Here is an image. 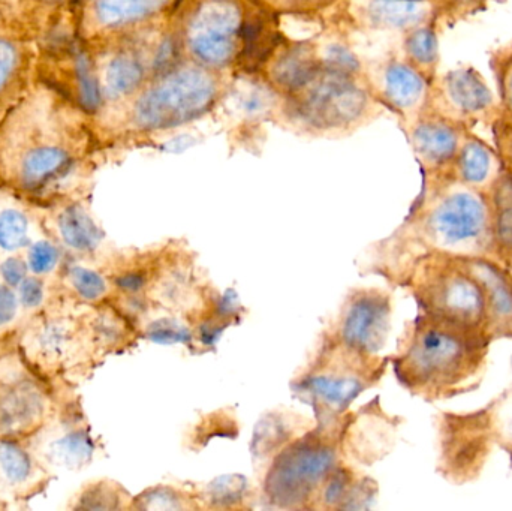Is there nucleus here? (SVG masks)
Masks as SVG:
<instances>
[{
    "instance_id": "obj_28",
    "label": "nucleus",
    "mask_w": 512,
    "mask_h": 511,
    "mask_svg": "<svg viewBox=\"0 0 512 511\" xmlns=\"http://www.w3.org/2000/svg\"><path fill=\"white\" fill-rule=\"evenodd\" d=\"M277 90L271 86L270 81H248L246 86L237 84L234 99L237 110L245 117H259L271 110L276 99Z\"/></svg>"
},
{
    "instance_id": "obj_19",
    "label": "nucleus",
    "mask_w": 512,
    "mask_h": 511,
    "mask_svg": "<svg viewBox=\"0 0 512 511\" xmlns=\"http://www.w3.org/2000/svg\"><path fill=\"white\" fill-rule=\"evenodd\" d=\"M430 83L405 59L390 57L379 77L381 101L408 123L426 104Z\"/></svg>"
},
{
    "instance_id": "obj_13",
    "label": "nucleus",
    "mask_w": 512,
    "mask_h": 511,
    "mask_svg": "<svg viewBox=\"0 0 512 511\" xmlns=\"http://www.w3.org/2000/svg\"><path fill=\"white\" fill-rule=\"evenodd\" d=\"M48 396L14 357L0 359V440H20L44 425Z\"/></svg>"
},
{
    "instance_id": "obj_26",
    "label": "nucleus",
    "mask_w": 512,
    "mask_h": 511,
    "mask_svg": "<svg viewBox=\"0 0 512 511\" xmlns=\"http://www.w3.org/2000/svg\"><path fill=\"white\" fill-rule=\"evenodd\" d=\"M38 465L17 440H0V480L9 489H29L38 482Z\"/></svg>"
},
{
    "instance_id": "obj_33",
    "label": "nucleus",
    "mask_w": 512,
    "mask_h": 511,
    "mask_svg": "<svg viewBox=\"0 0 512 511\" xmlns=\"http://www.w3.org/2000/svg\"><path fill=\"white\" fill-rule=\"evenodd\" d=\"M69 282L75 293L86 302H99L108 293V284L104 276L95 270L74 267L69 270Z\"/></svg>"
},
{
    "instance_id": "obj_1",
    "label": "nucleus",
    "mask_w": 512,
    "mask_h": 511,
    "mask_svg": "<svg viewBox=\"0 0 512 511\" xmlns=\"http://www.w3.org/2000/svg\"><path fill=\"white\" fill-rule=\"evenodd\" d=\"M493 218L489 192L453 174L423 177L420 194L393 236L379 243L378 270L403 287L414 264L432 252L492 258Z\"/></svg>"
},
{
    "instance_id": "obj_27",
    "label": "nucleus",
    "mask_w": 512,
    "mask_h": 511,
    "mask_svg": "<svg viewBox=\"0 0 512 511\" xmlns=\"http://www.w3.org/2000/svg\"><path fill=\"white\" fill-rule=\"evenodd\" d=\"M93 453L92 441L86 432L72 429L48 444L47 456L54 465L77 468L86 464Z\"/></svg>"
},
{
    "instance_id": "obj_41",
    "label": "nucleus",
    "mask_w": 512,
    "mask_h": 511,
    "mask_svg": "<svg viewBox=\"0 0 512 511\" xmlns=\"http://www.w3.org/2000/svg\"><path fill=\"white\" fill-rule=\"evenodd\" d=\"M276 2L280 8L289 9V11H295V9H306L313 6V8H318L319 5L325 3V0H273Z\"/></svg>"
},
{
    "instance_id": "obj_14",
    "label": "nucleus",
    "mask_w": 512,
    "mask_h": 511,
    "mask_svg": "<svg viewBox=\"0 0 512 511\" xmlns=\"http://www.w3.org/2000/svg\"><path fill=\"white\" fill-rule=\"evenodd\" d=\"M391 314L393 303L387 291L360 288L346 297L339 318L328 333L354 350L376 356L387 344Z\"/></svg>"
},
{
    "instance_id": "obj_32",
    "label": "nucleus",
    "mask_w": 512,
    "mask_h": 511,
    "mask_svg": "<svg viewBox=\"0 0 512 511\" xmlns=\"http://www.w3.org/2000/svg\"><path fill=\"white\" fill-rule=\"evenodd\" d=\"M126 494L113 483L102 482L87 488L81 494L75 509L86 510H114L126 507L123 504Z\"/></svg>"
},
{
    "instance_id": "obj_6",
    "label": "nucleus",
    "mask_w": 512,
    "mask_h": 511,
    "mask_svg": "<svg viewBox=\"0 0 512 511\" xmlns=\"http://www.w3.org/2000/svg\"><path fill=\"white\" fill-rule=\"evenodd\" d=\"M403 287L414 297L421 314L486 335V291L468 257L448 252L424 255Z\"/></svg>"
},
{
    "instance_id": "obj_4",
    "label": "nucleus",
    "mask_w": 512,
    "mask_h": 511,
    "mask_svg": "<svg viewBox=\"0 0 512 511\" xmlns=\"http://www.w3.org/2000/svg\"><path fill=\"white\" fill-rule=\"evenodd\" d=\"M192 62L255 74L280 45L273 15L256 0H191L180 30Z\"/></svg>"
},
{
    "instance_id": "obj_24",
    "label": "nucleus",
    "mask_w": 512,
    "mask_h": 511,
    "mask_svg": "<svg viewBox=\"0 0 512 511\" xmlns=\"http://www.w3.org/2000/svg\"><path fill=\"white\" fill-rule=\"evenodd\" d=\"M57 230L65 245L80 254L95 252L104 237L92 216L77 203L69 204L60 210L57 215Z\"/></svg>"
},
{
    "instance_id": "obj_9",
    "label": "nucleus",
    "mask_w": 512,
    "mask_h": 511,
    "mask_svg": "<svg viewBox=\"0 0 512 511\" xmlns=\"http://www.w3.org/2000/svg\"><path fill=\"white\" fill-rule=\"evenodd\" d=\"M286 99L292 119L310 128L336 129L364 116L370 93L360 81V72L331 68L321 59L312 80Z\"/></svg>"
},
{
    "instance_id": "obj_20",
    "label": "nucleus",
    "mask_w": 512,
    "mask_h": 511,
    "mask_svg": "<svg viewBox=\"0 0 512 511\" xmlns=\"http://www.w3.org/2000/svg\"><path fill=\"white\" fill-rule=\"evenodd\" d=\"M268 81L285 98L300 92L321 66V56L310 42L277 47L268 60Z\"/></svg>"
},
{
    "instance_id": "obj_22",
    "label": "nucleus",
    "mask_w": 512,
    "mask_h": 511,
    "mask_svg": "<svg viewBox=\"0 0 512 511\" xmlns=\"http://www.w3.org/2000/svg\"><path fill=\"white\" fill-rule=\"evenodd\" d=\"M501 170L502 162L495 146H490L487 141L468 129L454 159L453 173L456 180L471 188L489 191Z\"/></svg>"
},
{
    "instance_id": "obj_10",
    "label": "nucleus",
    "mask_w": 512,
    "mask_h": 511,
    "mask_svg": "<svg viewBox=\"0 0 512 511\" xmlns=\"http://www.w3.org/2000/svg\"><path fill=\"white\" fill-rule=\"evenodd\" d=\"M438 467L451 485L463 486L480 479L496 449L489 432V408L436 417Z\"/></svg>"
},
{
    "instance_id": "obj_40",
    "label": "nucleus",
    "mask_w": 512,
    "mask_h": 511,
    "mask_svg": "<svg viewBox=\"0 0 512 511\" xmlns=\"http://www.w3.org/2000/svg\"><path fill=\"white\" fill-rule=\"evenodd\" d=\"M27 269L29 266L21 258L9 257L0 264V276L5 284L18 287L26 279Z\"/></svg>"
},
{
    "instance_id": "obj_15",
    "label": "nucleus",
    "mask_w": 512,
    "mask_h": 511,
    "mask_svg": "<svg viewBox=\"0 0 512 511\" xmlns=\"http://www.w3.org/2000/svg\"><path fill=\"white\" fill-rule=\"evenodd\" d=\"M468 128L423 108L408 122V137L423 177L453 174L454 159Z\"/></svg>"
},
{
    "instance_id": "obj_7",
    "label": "nucleus",
    "mask_w": 512,
    "mask_h": 511,
    "mask_svg": "<svg viewBox=\"0 0 512 511\" xmlns=\"http://www.w3.org/2000/svg\"><path fill=\"white\" fill-rule=\"evenodd\" d=\"M343 423L318 426L283 447L268 467L264 498L277 509H312L319 489L339 465Z\"/></svg>"
},
{
    "instance_id": "obj_23",
    "label": "nucleus",
    "mask_w": 512,
    "mask_h": 511,
    "mask_svg": "<svg viewBox=\"0 0 512 511\" xmlns=\"http://www.w3.org/2000/svg\"><path fill=\"white\" fill-rule=\"evenodd\" d=\"M487 192L492 204V258L512 272V174L502 168Z\"/></svg>"
},
{
    "instance_id": "obj_39",
    "label": "nucleus",
    "mask_w": 512,
    "mask_h": 511,
    "mask_svg": "<svg viewBox=\"0 0 512 511\" xmlns=\"http://www.w3.org/2000/svg\"><path fill=\"white\" fill-rule=\"evenodd\" d=\"M44 296V284L38 278H26L18 285V299L23 308H38L44 302Z\"/></svg>"
},
{
    "instance_id": "obj_34",
    "label": "nucleus",
    "mask_w": 512,
    "mask_h": 511,
    "mask_svg": "<svg viewBox=\"0 0 512 511\" xmlns=\"http://www.w3.org/2000/svg\"><path fill=\"white\" fill-rule=\"evenodd\" d=\"M146 336L158 344H189L194 332L174 318H156L146 327Z\"/></svg>"
},
{
    "instance_id": "obj_25",
    "label": "nucleus",
    "mask_w": 512,
    "mask_h": 511,
    "mask_svg": "<svg viewBox=\"0 0 512 511\" xmlns=\"http://www.w3.org/2000/svg\"><path fill=\"white\" fill-rule=\"evenodd\" d=\"M405 60L411 63L430 84L438 77L439 39L433 26L418 27L403 38Z\"/></svg>"
},
{
    "instance_id": "obj_31",
    "label": "nucleus",
    "mask_w": 512,
    "mask_h": 511,
    "mask_svg": "<svg viewBox=\"0 0 512 511\" xmlns=\"http://www.w3.org/2000/svg\"><path fill=\"white\" fill-rule=\"evenodd\" d=\"M489 66L498 86L502 110L512 114V41L492 51Z\"/></svg>"
},
{
    "instance_id": "obj_3",
    "label": "nucleus",
    "mask_w": 512,
    "mask_h": 511,
    "mask_svg": "<svg viewBox=\"0 0 512 511\" xmlns=\"http://www.w3.org/2000/svg\"><path fill=\"white\" fill-rule=\"evenodd\" d=\"M490 347L483 332L418 312L406 324L390 363L406 392L433 404L477 390Z\"/></svg>"
},
{
    "instance_id": "obj_11",
    "label": "nucleus",
    "mask_w": 512,
    "mask_h": 511,
    "mask_svg": "<svg viewBox=\"0 0 512 511\" xmlns=\"http://www.w3.org/2000/svg\"><path fill=\"white\" fill-rule=\"evenodd\" d=\"M423 108L435 111L474 131L478 125L492 126L502 113L501 102L474 68H459L438 75L429 87Z\"/></svg>"
},
{
    "instance_id": "obj_2",
    "label": "nucleus",
    "mask_w": 512,
    "mask_h": 511,
    "mask_svg": "<svg viewBox=\"0 0 512 511\" xmlns=\"http://www.w3.org/2000/svg\"><path fill=\"white\" fill-rule=\"evenodd\" d=\"M86 113L59 90L35 80L0 122V174L24 194L63 185L89 149Z\"/></svg>"
},
{
    "instance_id": "obj_35",
    "label": "nucleus",
    "mask_w": 512,
    "mask_h": 511,
    "mask_svg": "<svg viewBox=\"0 0 512 511\" xmlns=\"http://www.w3.org/2000/svg\"><path fill=\"white\" fill-rule=\"evenodd\" d=\"M493 143L502 162V168L512 174V114L502 113L493 120Z\"/></svg>"
},
{
    "instance_id": "obj_36",
    "label": "nucleus",
    "mask_w": 512,
    "mask_h": 511,
    "mask_svg": "<svg viewBox=\"0 0 512 511\" xmlns=\"http://www.w3.org/2000/svg\"><path fill=\"white\" fill-rule=\"evenodd\" d=\"M59 257V249L53 243L47 242V240H39L29 249L27 266H29L33 275H47L57 266Z\"/></svg>"
},
{
    "instance_id": "obj_38",
    "label": "nucleus",
    "mask_w": 512,
    "mask_h": 511,
    "mask_svg": "<svg viewBox=\"0 0 512 511\" xmlns=\"http://www.w3.org/2000/svg\"><path fill=\"white\" fill-rule=\"evenodd\" d=\"M20 299L11 285L0 284V330L6 329L17 320Z\"/></svg>"
},
{
    "instance_id": "obj_16",
    "label": "nucleus",
    "mask_w": 512,
    "mask_h": 511,
    "mask_svg": "<svg viewBox=\"0 0 512 511\" xmlns=\"http://www.w3.org/2000/svg\"><path fill=\"white\" fill-rule=\"evenodd\" d=\"M33 39L0 24V122L35 83Z\"/></svg>"
},
{
    "instance_id": "obj_8",
    "label": "nucleus",
    "mask_w": 512,
    "mask_h": 511,
    "mask_svg": "<svg viewBox=\"0 0 512 511\" xmlns=\"http://www.w3.org/2000/svg\"><path fill=\"white\" fill-rule=\"evenodd\" d=\"M221 96L216 71L198 63H176L138 92L129 114L132 128L155 132L179 128L209 113Z\"/></svg>"
},
{
    "instance_id": "obj_21",
    "label": "nucleus",
    "mask_w": 512,
    "mask_h": 511,
    "mask_svg": "<svg viewBox=\"0 0 512 511\" xmlns=\"http://www.w3.org/2000/svg\"><path fill=\"white\" fill-rule=\"evenodd\" d=\"M376 494L378 485L372 479L357 476L351 468L339 464L319 489L312 509H366Z\"/></svg>"
},
{
    "instance_id": "obj_29",
    "label": "nucleus",
    "mask_w": 512,
    "mask_h": 511,
    "mask_svg": "<svg viewBox=\"0 0 512 511\" xmlns=\"http://www.w3.org/2000/svg\"><path fill=\"white\" fill-rule=\"evenodd\" d=\"M30 240V221L23 210L5 207L0 210V249L17 252Z\"/></svg>"
},
{
    "instance_id": "obj_18",
    "label": "nucleus",
    "mask_w": 512,
    "mask_h": 511,
    "mask_svg": "<svg viewBox=\"0 0 512 511\" xmlns=\"http://www.w3.org/2000/svg\"><path fill=\"white\" fill-rule=\"evenodd\" d=\"M75 0H0V24L38 41L59 33L71 20Z\"/></svg>"
},
{
    "instance_id": "obj_30",
    "label": "nucleus",
    "mask_w": 512,
    "mask_h": 511,
    "mask_svg": "<svg viewBox=\"0 0 512 511\" xmlns=\"http://www.w3.org/2000/svg\"><path fill=\"white\" fill-rule=\"evenodd\" d=\"M132 509L141 510H186L197 509V500L170 486H156L135 498Z\"/></svg>"
},
{
    "instance_id": "obj_37",
    "label": "nucleus",
    "mask_w": 512,
    "mask_h": 511,
    "mask_svg": "<svg viewBox=\"0 0 512 511\" xmlns=\"http://www.w3.org/2000/svg\"><path fill=\"white\" fill-rule=\"evenodd\" d=\"M246 489V480L242 477H227L218 479L209 488V500L216 504V507H234L236 501H242L243 491ZM207 500V501H209Z\"/></svg>"
},
{
    "instance_id": "obj_12",
    "label": "nucleus",
    "mask_w": 512,
    "mask_h": 511,
    "mask_svg": "<svg viewBox=\"0 0 512 511\" xmlns=\"http://www.w3.org/2000/svg\"><path fill=\"white\" fill-rule=\"evenodd\" d=\"M183 0H75L71 12L72 35L80 41H101L147 29Z\"/></svg>"
},
{
    "instance_id": "obj_5",
    "label": "nucleus",
    "mask_w": 512,
    "mask_h": 511,
    "mask_svg": "<svg viewBox=\"0 0 512 511\" xmlns=\"http://www.w3.org/2000/svg\"><path fill=\"white\" fill-rule=\"evenodd\" d=\"M390 357L361 353L325 332L318 353L291 384L292 392L315 411L318 426L340 422L352 402L376 386Z\"/></svg>"
},
{
    "instance_id": "obj_42",
    "label": "nucleus",
    "mask_w": 512,
    "mask_h": 511,
    "mask_svg": "<svg viewBox=\"0 0 512 511\" xmlns=\"http://www.w3.org/2000/svg\"><path fill=\"white\" fill-rule=\"evenodd\" d=\"M511 363H512V360H511Z\"/></svg>"
},
{
    "instance_id": "obj_17",
    "label": "nucleus",
    "mask_w": 512,
    "mask_h": 511,
    "mask_svg": "<svg viewBox=\"0 0 512 511\" xmlns=\"http://www.w3.org/2000/svg\"><path fill=\"white\" fill-rule=\"evenodd\" d=\"M472 272L486 291V335L495 344L512 341V272L489 257H468Z\"/></svg>"
}]
</instances>
